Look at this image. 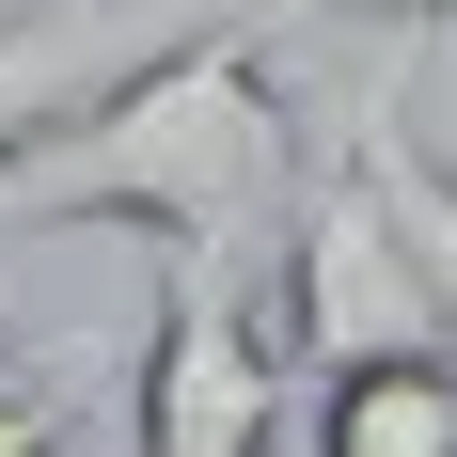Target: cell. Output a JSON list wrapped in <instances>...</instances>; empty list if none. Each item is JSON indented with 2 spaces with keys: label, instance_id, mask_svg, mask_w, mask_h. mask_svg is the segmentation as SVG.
<instances>
[{
  "label": "cell",
  "instance_id": "ba28073f",
  "mask_svg": "<svg viewBox=\"0 0 457 457\" xmlns=\"http://www.w3.org/2000/svg\"><path fill=\"white\" fill-rule=\"evenodd\" d=\"M363 16H395V32H442V16H457V0H363Z\"/></svg>",
  "mask_w": 457,
  "mask_h": 457
},
{
  "label": "cell",
  "instance_id": "277c9868",
  "mask_svg": "<svg viewBox=\"0 0 457 457\" xmlns=\"http://www.w3.org/2000/svg\"><path fill=\"white\" fill-rule=\"evenodd\" d=\"M316 457H457V347L316 378Z\"/></svg>",
  "mask_w": 457,
  "mask_h": 457
},
{
  "label": "cell",
  "instance_id": "8992f818",
  "mask_svg": "<svg viewBox=\"0 0 457 457\" xmlns=\"http://www.w3.org/2000/svg\"><path fill=\"white\" fill-rule=\"evenodd\" d=\"M0 457H79V395H63V378L0 395Z\"/></svg>",
  "mask_w": 457,
  "mask_h": 457
},
{
  "label": "cell",
  "instance_id": "5b68a950",
  "mask_svg": "<svg viewBox=\"0 0 457 457\" xmlns=\"http://www.w3.org/2000/svg\"><path fill=\"white\" fill-rule=\"evenodd\" d=\"M79 95H95V47L63 32V16H0V158H16V142H47Z\"/></svg>",
  "mask_w": 457,
  "mask_h": 457
},
{
  "label": "cell",
  "instance_id": "9c48e42d",
  "mask_svg": "<svg viewBox=\"0 0 457 457\" xmlns=\"http://www.w3.org/2000/svg\"><path fill=\"white\" fill-rule=\"evenodd\" d=\"M0 253H16V237H0Z\"/></svg>",
  "mask_w": 457,
  "mask_h": 457
},
{
  "label": "cell",
  "instance_id": "7a4b0ae2",
  "mask_svg": "<svg viewBox=\"0 0 457 457\" xmlns=\"http://www.w3.org/2000/svg\"><path fill=\"white\" fill-rule=\"evenodd\" d=\"M284 347L300 378H347V363H411V347H457L442 316V269L411 253L395 189L363 174V142L300 189V237H284Z\"/></svg>",
  "mask_w": 457,
  "mask_h": 457
},
{
  "label": "cell",
  "instance_id": "52a82bcc",
  "mask_svg": "<svg viewBox=\"0 0 457 457\" xmlns=\"http://www.w3.org/2000/svg\"><path fill=\"white\" fill-rule=\"evenodd\" d=\"M79 347H0V395H32V378H63Z\"/></svg>",
  "mask_w": 457,
  "mask_h": 457
},
{
  "label": "cell",
  "instance_id": "6da1fadb",
  "mask_svg": "<svg viewBox=\"0 0 457 457\" xmlns=\"http://www.w3.org/2000/svg\"><path fill=\"white\" fill-rule=\"evenodd\" d=\"M316 0H253L221 32H174V47H142L127 79H95L47 142L0 158V237L142 221V237H189V253H284L316 174H300V111H284L269 47Z\"/></svg>",
  "mask_w": 457,
  "mask_h": 457
},
{
  "label": "cell",
  "instance_id": "3957f363",
  "mask_svg": "<svg viewBox=\"0 0 457 457\" xmlns=\"http://www.w3.org/2000/svg\"><path fill=\"white\" fill-rule=\"evenodd\" d=\"M284 347L237 300V253L158 237V331H142V457H269L284 426Z\"/></svg>",
  "mask_w": 457,
  "mask_h": 457
}]
</instances>
